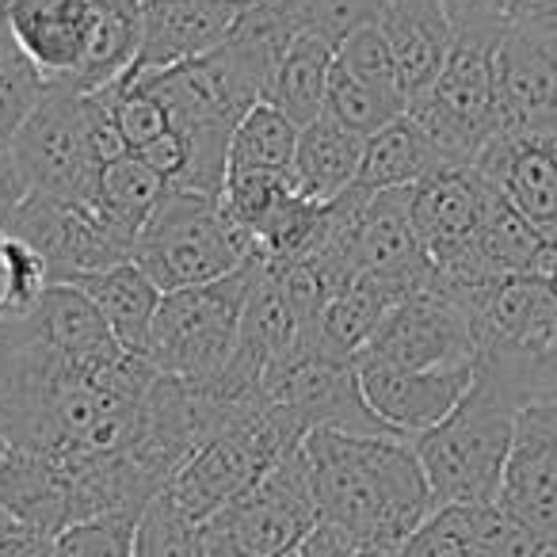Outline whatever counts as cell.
Wrapping results in <instances>:
<instances>
[{
  "label": "cell",
  "instance_id": "obj_1",
  "mask_svg": "<svg viewBox=\"0 0 557 557\" xmlns=\"http://www.w3.org/2000/svg\"><path fill=\"white\" fill-rule=\"evenodd\" d=\"M321 523L371 549H397L435 511L412 440L313 428L302 440Z\"/></svg>",
  "mask_w": 557,
  "mask_h": 557
},
{
  "label": "cell",
  "instance_id": "obj_2",
  "mask_svg": "<svg viewBox=\"0 0 557 557\" xmlns=\"http://www.w3.org/2000/svg\"><path fill=\"white\" fill-rule=\"evenodd\" d=\"M523 405L493 371L473 363V382L462 401L435 428L412 440L435 508L443 504H496L508 466L516 417Z\"/></svg>",
  "mask_w": 557,
  "mask_h": 557
},
{
  "label": "cell",
  "instance_id": "obj_3",
  "mask_svg": "<svg viewBox=\"0 0 557 557\" xmlns=\"http://www.w3.org/2000/svg\"><path fill=\"white\" fill-rule=\"evenodd\" d=\"M131 260L169 295L233 275L248 260H256V248L233 225L218 195L169 187L149 222L141 225Z\"/></svg>",
  "mask_w": 557,
  "mask_h": 557
},
{
  "label": "cell",
  "instance_id": "obj_4",
  "mask_svg": "<svg viewBox=\"0 0 557 557\" xmlns=\"http://www.w3.org/2000/svg\"><path fill=\"white\" fill-rule=\"evenodd\" d=\"M260 271L263 260L256 256L218 283L169 290L149 329L146 363L164 379L180 382H210L222 374L237 351L240 321Z\"/></svg>",
  "mask_w": 557,
  "mask_h": 557
},
{
  "label": "cell",
  "instance_id": "obj_5",
  "mask_svg": "<svg viewBox=\"0 0 557 557\" xmlns=\"http://www.w3.org/2000/svg\"><path fill=\"white\" fill-rule=\"evenodd\" d=\"M500 27H455V50L420 100L409 103V115L424 126L450 169H473L481 149L504 131L500 103H496L493 50Z\"/></svg>",
  "mask_w": 557,
  "mask_h": 557
},
{
  "label": "cell",
  "instance_id": "obj_6",
  "mask_svg": "<svg viewBox=\"0 0 557 557\" xmlns=\"http://www.w3.org/2000/svg\"><path fill=\"white\" fill-rule=\"evenodd\" d=\"M321 523L306 450L278 458L252 488L202 523L210 557H295Z\"/></svg>",
  "mask_w": 557,
  "mask_h": 557
},
{
  "label": "cell",
  "instance_id": "obj_7",
  "mask_svg": "<svg viewBox=\"0 0 557 557\" xmlns=\"http://www.w3.org/2000/svg\"><path fill=\"white\" fill-rule=\"evenodd\" d=\"M306 428L287 409L268 405L256 417L233 424L230 432L214 435L207 447H199L164 493L195 519L207 523L214 511H222L230 500H237L245 488H252L278 458H287L295 447H302Z\"/></svg>",
  "mask_w": 557,
  "mask_h": 557
},
{
  "label": "cell",
  "instance_id": "obj_8",
  "mask_svg": "<svg viewBox=\"0 0 557 557\" xmlns=\"http://www.w3.org/2000/svg\"><path fill=\"white\" fill-rule=\"evenodd\" d=\"M12 157L35 195L92 202L103 164L96 157L85 96L70 88H47L12 141Z\"/></svg>",
  "mask_w": 557,
  "mask_h": 557
},
{
  "label": "cell",
  "instance_id": "obj_9",
  "mask_svg": "<svg viewBox=\"0 0 557 557\" xmlns=\"http://www.w3.org/2000/svg\"><path fill=\"white\" fill-rule=\"evenodd\" d=\"M478 359L473 321L462 306L428 283L386 313L374 336L363 344L356 363L401 367V371H443L470 367Z\"/></svg>",
  "mask_w": 557,
  "mask_h": 557
},
{
  "label": "cell",
  "instance_id": "obj_10",
  "mask_svg": "<svg viewBox=\"0 0 557 557\" xmlns=\"http://www.w3.org/2000/svg\"><path fill=\"white\" fill-rule=\"evenodd\" d=\"M4 233L32 245L47 260L54 283H73L134 256V240L119 233L100 210L54 195H27Z\"/></svg>",
  "mask_w": 557,
  "mask_h": 557
},
{
  "label": "cell",
  "instance_id": "obj_11",
  "mask_svg": "<svg viewBox=\"0 0 557 557\" xmlns=\"http://www.w3.org/2000/svg\"><path fill=\"white\" fill-rule=\"evenodd\" d=\"M496 504L534 539L557 542V401L519 409Z\"/></svg>",
  "mask_w": 557,
  "mask_h": 557
},
{
  "label": "cell",
  "instance_id": "obj_12",
  "mask_svg": "<svg viewBox=\"0 0 557 557\" xmlns=\"http://www.w3.org/2000/svg\"><path fill=\"white\" fill-rule=\"evenodd\" d=\"M9 39L47 88H70L100 39V9L92 0H12Z\"/></svg>",
  "mask_w": 557,
  "mask_h": 557
},
{
  "label": "cell",
  "instance_id": "obj_13",
  "mask_svg": "<svg viewBox=\"0 0 557 557\" xmlns=\"http://www.w3.org/2000/svg\"><path fill=\"white\" fill-rule=\"evenodd\" d=\"M473 169L557 245V131H500Z\"/></svg>",
  "mask_w": 557,
  "mask_h": 557
},
{
  "label": "cell",
  "instance_id": "obj_14",
  "mask_svg": "<svg viewBox=\"0 0 557 557\" xmlns=\"http://www.w3.org/2000/svg\"><path fill=\"white\" fill-rule=\"evenodd\" d=\"M493 184L478 169H443L412 187V222L440 275L458 271L473 252Z\"/></svg>",
  "mask_w": 557,
  "mask_h": 557
},
{
  "label": "cell",
  "instance_id": "obj_15",
  "mask_svg": "<svg viewBox=\"0 0 557 557\" xmlns=\"http://www.w3.org/2000/svg\"><path fill=\"white\" fill-rule=\"evenodd\" d=\"M245 0H146L141 39L126 77H149L207 58L233 35Z\"/></svg>",
  "mask_w": 557,
  "mask_h": 557
},
{
  "label": "cell",
  "instance_id": "obj_16",
  "mask_svg": "<svg viewBox=\"0 0 557 557\" xmlns=\"http://www.w3.org/2000/svg\"><path fill=\"white\" fill-rule=\"evenodd\" d=\"M359 386L371 412L401 440H417L443 417H450L473 382L470 367H443V371H401L382 363H356Z\"/></svg>",
  "mask_w": 557,
  "mask_h": 557
},
{
  "label": "cell",
  "instance_id": "obj_17",
  "mask_svg": "<svg viewBox=\"0 0 557 557\" xmlns=\"http://www.w3.org/2000/svg\"><path fill=\"white\" fill-rule=\"evenodd\" d=\"M504 131H557V58L508 24L493 50Z\"/></svg>",
  "mask_w": 557,
  "mask_h": 557
},
{
  "label": "cell",
  "instance_id": "obj_18",
  "mask_svg": "<svg viewBox=\"0 0 557 557\" xmlns=\"http://www.w3.org/2000/svg\"><path fill=\"white\" fill-rule=\"evenodd\" d=\"M379 27L394 50L405 100H420L455 50L447 0H386L379 12Z\"/></svg>",
  "mask_w": 557,
  "mask_h": 557
},
{
  "label": "cell",
  "instance_id": "obj_19",
  "mask_svg": "<svg viewBox=\"0 0 557 557\" xmlns=\"http://www.w3.org/2000/svg\"><path fill=\"white\" fill-rule=\"evenodd\" d=\"M24 329L35 348L62 359V363L92 367L131 356L115 341V333L103 321V313L92 306V298L73 287V283H54L39 302V310L32 318H24Z\"/></svg>",
  "mask_w": 557,
  "mask_h": 557
},
{
  "label": "cell",
  "instance_id": "obj_20",
  "mask_svg": "<svg viewBox=\"0 0 557 557\" xmlns=\"http://www.w3.org/2000/svg\"><path fill=\"white\" fill-rule=\"evenodd\" d=\"M523 527L500 504H443L409 539L397 557H508Z\"/></svg>",
  "mask_w": 557,
  "mask_h": 557
},
{
  "label": "cell",
  "instance_id": "obj_21",
  "mask_svg": "<svg viewBox=\"0 0 557 557\" xmlns=\"http://www.w3.org/2000/svg\"><path fill=\"white\" fill-rule=\"evenodd\" d=\"M73 287L92 298V306L103 313V321L111 325L115 341L123 344L131 356L146 359L149 329H153L157 306H161L164 290L157 287L138 263L126 260V263H115V268L81 275V278H73Z\"/></svg>",
  "mask_w": 557,
  "mask_h": 557
},
{
  "label": "cell",
  "instance_id": "obj_22",
  "mask_svg": "<svg viewBox=\"0 0 557 557\" xmlns=\"http://www.w3.org/2000/svg\"><path fill=\"white\" fill-rule=\"evenodd\" d=\"M450 169L447 157L435 149V141L424 134V126L405 111L397 123L367 138L363 164L351 187L374 195V191H394V187H417L432 180L435 172Z\"/></svg>",
  "mask_w": 557,
  "mask_h": 557
},
{
  "label": "cell",
  "instance_id": "obj_23",
  "mask_svg": "<svg viewBox=\"0 0 557 557\" xmlns=\"http://www.w3.org/2000/svg\"><path fill=\"white\" fill-rule=\"evenodd\" d=\"M367 141L359 134L344 131L341 123H333L329 115L313 119L310 126H302L295 149V164H290V176H295L298 191L313 202H333L356 184L359 164H363Z\"/></svg>",
  "mask_w": 557,
  "mask_h": 557
},
{
  "label": "cell",
  "instance_id": "obj_24",
  "mask_svg": "<svg viewBox=\"0 0 557 557\" xmlns=\"http://www.w3.org/2000/svg\"><path fill=\"white\" fill-rule=\"evenodd\" d=\"M333 62H336V50L329 47V42L310 39V35H298V39L283 50V58H278L263 100H268L271 108L283 111V115L302 131V126H310L313 119L325 115Z\"/></svg>",
  "mask_w": 557,
  "mask_h": 557
},
{
  "label": "cell",
  "instance_id": "obj_25",
  "mask_svg": "<svg viewBox=\"0 0 557 557\" xmlns=\"http://www.w3.org/2000/svg\"><path fill=\"white\" fill-rule=\"evenodd\" d=\"M164 191H169V184H164L149 164H141L138 157L123 153L119 161H111L100 169L96 195L88 207L100 210L119 233L138 240L141 225L149 222V214H153L157 202L164 199Z\"/></svg>",
  "mask_w": 557,
  "mask_h": 557
},
{
  "label": "cell",
  "instance_id": "obj_26",
  "mask_svg": "<svg viewBox=\"0 0 557 557\" xmlns=\"http://www.w3.org/2000/svg\"><path fill=\"white\" fill-rule=\"evenodd\" d=\"M298 126L278 108L260 100L248 108V115L237 123L225 157V176H248V172H290L298 149Z\"/></svg>",
  "mask_w": 557,
  "mask_h": 557
},
{
  "label": "cell",
  "instance_id": "obj_27",
  "mask_svg": "<svg viewBox=\"0 0 557 557\" xmlns=\"http://www.w3.org/2000/svg\"><path fill=\"white\" fill-rule=\"evenodd\" d=\"M409 111V103L386 96L379 88H367L363 81L348 77L341 65L333 62V77H329V100H325V115L333 123H341L344 131L359 134V138H374L379 131H386L389 123Z\"/></svg>",
  "mask_w": 557,
  "mask_h": 557
},
{
  "label": "cell",
  "instance_id": "obj_28",
  "mask_svg": "<svg viewBox=\"0 0 557 557\" xmlns=\"http://www.w3.org/2000/svg\"><path fill=\"white\" fill-rule=\"evenodd\" d=\"M134 557H210L202 542V523H195L169 493L153 496L138 516Z\"/></svg>",
  "mask_w": 557,
  "mask_h": 557
},
{
  "label": "cell",
  "instance_id": "obj_29",
  "mask_svg": "<svg viewBox=\"0 0 557 557\" xmlns=\"http://www.w3.org/2000/svg\"><path fill=\"white\" fill-rule=\"evenodd\" d=\"M386 0H278L290 32L341 47L351 32L374 24Z\"/></svg>",
  "mask_w": 557,
  "mask_h": 557
},
{
  "label": "cell",
  "instance_id": "obj_30",
  "mask_svg": "<svg viewBox=\"0 0 557 557\" xmlns=\"http://www.w3.org/2000/svg\"><path fill=\"white\" fill-rule=\"evenodd\" d=\"M42 92H47V81L20 54L16 42L4 35L0 39V149H12L16 134L24 131L32 111L39 108Z\"/></svg>",
  "mask_w": 557,
  "mask_h": 557
},
{
  "label": "cell",
  "instance_id": "obj_31",
  "mask_svg": "<svg viewBox=\"0 0 557 557\" xmlns=\"http://www.w3.org/2000/svg\"><path fill=\"white\" fill-rule=\"evenodd\" d=\"M141 511H115L73 523L50 539L47 557H134V531Z\"/></svg>",
  "mask_w": 557,
  "mask_h": 557
},
{
  "label": "cell",
  "instance_id": "obj_32",
  "mask_svg": "<svg viewBox=\"0 0 557 557\" xmlns=\"http://www.w3.org/2000/svg\"><path fill=\"white\" fill-rule=\"evenodd\" d=\"M336 65H341L348 77L363 81L367 88H379V92L405 100L401 77H397V65H394V50H389L379 20L367 24V27H359V32H351L348 39L336 47Z\"/></svg>",
  "mask_w": 557,
  "mask_h": 557
},
{
  "label": "cell",
  "instance_id": "obj_33",
  "mask_svg": "<svg viewBox=\"0 0 557 557\" xmlns=\"http://www.w3.org/2000/svg\"><path fill=\"white\" fill-rule=\"evenodd\" d=\"M4 256H9V302H4V318L0 321H24L39 310L47 290L54 287V278H50L47 260L32 245L12 237V233L9 245H4Z\"/></svg>",
  "mask_w": 557,
  "mask_h": 557
},
{
  "label": "cell",
  "instance_id": "obj_34",
  "mask_svg": "<svg viewBox=\"0 0 557 557\" xmlns=\"http://www.w3.org/2000/svg\"><path fill=\"white\" fill-rule=\"evenodd\" d=\"M508 24L557 58V0H511Z\"/></svg>",
  "mask_w": 557,
  "mask_h": 557
},
{
  "label": "cell",
  "instance_id": "obj_35",
  "mask_svg": "<svg viewBox=\"0 0 557 557\" xmlns=\"http://www.w3.org/2000/svg\"><path fill=\"white\" fill-rule=\"evenodd\" d=\"M27 195H32V187H27L12 149H0V230H9V222L24 207Z\"/></svg>",
  "mask_w": 557,
  "mask_h": 557
},
{
  "label": "cell",
  "instance_id": "obj_36",
  "mask_svg": "<svg viewBox=\"0 0 557 557\" xmlns=\"http://www.w3.org/2000/svg\"><path fill=\"white\" fill-rule=\"evenodd\" d=\"M50 539L39 531H27V527L12 523L9 531H0V557H47Z\"/></svg>",
  "mask_w": 557,
  "mask_h": 557
},
{
  "label": "cell",
  "instance_id": "obj_37",
  "mask_svg": "<svg viewBox=\"0 0 557 557\" xmlns=\"http://www.w3.org/2000/svg\"><path fill=\"white\" fill-rule=\"evenodd\" d=\"M4 245H9V233L0 230V318H4V302H9V256H4Z\"/></svg>",
  "mask_w": 557,
  "mask_h": 557
},
{
  "label": "cell",
  "instance_id": "obj_38",
  "mask_svg": "<svg viewBox=\"0 0 557 557\" xmlns=\"http://www.w3.org/2000/svg\"><path fill=\"white\" fill-rule=\"evenodd\" d=\"M92 4L111 12H134V16H141V9H146V0H92Z\"/></svg>",
  "mask_w": 557,
  "mask_h": 557
},
{
  "label": "cell",
  "instance_id": "obj_39",
  "mask_svg": "<svg viewBox=\"0 0 557 557\" xmlns=\"http://www.w3.org/2000/svg\"><path fill=\"white\" fill-rule=\"evenodd\" d=\"M542 275H549V283L557 287V245L549 248V260H546V271H542Z\"/></svg>",
  "mask_w": 557,
  "mask_h": 557
},
{
  "label": "cell",
  "instance_id": "obj_40",
  "mask_svg": "<svg viewBox=\"0 0 557 557\" xmlns=\"http://www.w3.org/2000/svg\"><path fill=\"white\" fill-rule=\"evenodd\" d=\"M9 9H12V0H0V39L9 35Z\"/></svg>",
  "mask_w": 557,
  "mask_h": 557
},
{
  "label": "cell",
  "instance_id": "obj_41",
  "mask_svg": "<svg viewBox=\"0 0 557 557\" xmlns=\"http://www.w3.org/2000/svg\"><path fill=\"white\" fill-rule=\"evenodd\" d=\"M9 447H12V440H9V432H4V424H0V462H4V455H9Z\"/></svg>",
  "mask_w": 557,
  "mask_h": 557
},
{
  "label": "cell",
  "instance_id": "obj_42",
  "mask_svg": "<svg viewBox=\"0 0 557 557\" xmlns=\"http://www.w3.org/2000/svg\"><path fill=\"white\" fill-rule=\"evenodd\" d=\"M9 527H12V519H9V511H4V508H0V531H9Z\"/></svg>",
  "mask_w": 557,
  "mask_h": 557
}]
</instances>
